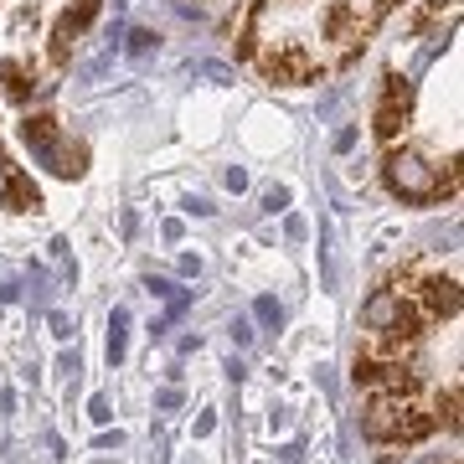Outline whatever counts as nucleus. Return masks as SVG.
I'll return each instance as SVG.
<instances>
[{
  "instance_id": "f257e3e1",
  "label": "nucleus",
  "mask_w": 464,
  "mask_h": 464,
  "mask_svg": "<svg viewBox=\"0 0 464 464\" xmlns=\"http://www.w3.org/2000/svg\"><path fill=\"white\" fill-rule=\"evenodd\" d=\"M21 140L32 145V155L42 160V166L52 170V176H63V181H72V176H83V160H88V150L83 145H72V140H63V130H57V119L47 114H36L21 124Z\"/></svg>"
},
{
  "instance_id": "f03ea898",
  "label": "nucleus",
  "mask_w": 464,
  "mask_h": 464,
  "mask_svg": "<svg viewBox=\"0 0 464 464\" xmlns=\"http://www.w3.org/2000/svg\"><path fill=\"white\" fill-rule=\"evenodd\" d=\"M382 176H387V186H392L402 201H433L439 197V170H433L418 150H392L387 166H382Z\"/></svg>"
},
{
  "instance_id": "7ed1b4c3",
  "label": "nucleus",
  "mask_w": 464,
  "mask_h": 464,
  "mask_svg": "<svg viewBox=\"0 0 464 464\" xmlns=\"http://www.w3.org/2000/svg\"><path fill=\"white\" fill-rule=\"evenodd\" d=\"M362 429H366V439H377V444H387V439H423V433L433 429L429 418H418V413H408L398 398H377L372 408H366V418H362Z\"/></svg>"
},
{
  "instance_id": "20e7f679",
  "label": "nucleus",
  "mask_w": 464,
  "mask_h": 464,
  "mask_svg": "<svg viewBox=\"0 0 464 464\" xmlns=\"http://www.w3.org/2000/svg\"><path fill=\"white\" fill-rule=\"evenodd\" d=\"M362 325L366 331L387 335V341H408V335H418V315L402 304L398 289H377V295L362 304Z\"/></svg>"
},
{
  "instance_id": "39448f33",
  "label": "nucleus",
  "mask_w": 464,
  "mask_h": 464,
  "mask_svg": "<svg viewBox=\"0 0 464 464\" xmlns=\"http://www.w3.org/2000/svg\"><path fill=\"white\" fill-rule=\"evenodd\" d=\"M387 83L392 88H387V99H382V109H377V124H372L382 140H392V134L408 124V103H413V88L402 83V78H387Z\"/></svg>"
},
{
  "instance_id": "423d86ee",
  "label": "nucleus",
  "mask_w": 464,
  "mask_h": 464,
  "mask_svg": "<svg viewBox=\"0 0 464 464\" xmlns=\"http://www.w3.org/2000/svg\"><path fill=\"white\" fill-rule=\"evenodd\" d=\"M0 201H5V212H36V207H42V191H36L21 170H5V191H0Z\"/></svg>"
},
{
  "instance_id": "0eeeda50",
  "label": "nucleus",
  "mask_w": 464,
  "mask_h": 464,
  "mask_svg": "<svg viewBox=\"0 0 464 464\" xmlns=\"http://www.w3.org/2000/svg\"><path fill=\"white\" fill-rule=\"evenodd\" d=\"M268 72H274L279 83H310V78H315V63H310L299 47H289L284 57H274V63H268Z\"/></svg>"
},
{
  "instance_id": "6e6552de",
  "label": "nucleus",
  "mask_w": 464,
  "mask_h": 464,
  "mask_svg": "<svg viewBox=\"0 0 464 464\" xmlns=\"http://www.w3.org/2000/svg\"><path fill=\"white\" fill-rule=\"evenodd\" d=\"M423 299H429L433 315H459V284L454 279H429L423 284Z\"/></svg>"
},
{
  "instance_id": "1a4fd4ad",
  "label": "nucleus",
  "mask_w": 464,
  "mask_h": 464,
  "mask_svg": "<svg viewBox=\"0 0 464 464\" xmlns=\"http://www.w3.org/2000/svg\"><path fill=\"white\" fill-rule=\"evenodd\" d=\"M124 351H130V310L119 304L114 315H109V366L124 362Z\"/></svg>"
},
{
  "instance_id": "9d476101",
  "label": "nucleus",
  "mask_w": 464,
  "mask_h": 464,
  "mask_svg": "<svg viewBox=\"0 0 464 464\" xmlns=\"http://www.w3.org/2000/svg\"><path fill=\"white\" fill-rule=\"evenodd\" d=\"M0 78H5V93H11L16 103L32 99V83H26V67H21V63H5V67H0Z\"/></svg>"
},
{
  "instance_id": "9b49d317",
  "label": "nucleus",
  "mask_w": 464,
  "mask_h": 464,
  "mask_svg": "<svg viewBox=\"0 0 464 464\" xmlns=\"http://www.w3.org/2000/svg\"><path fill=\"white\" fill-rule=\"evenodd\" d=\"M72 36H78V32H72V21H57V32H52V63H67V57H72Z\"/></svg>"
},
{
  "instance_id": "f8f14e48",
  "label": "nucleus",
  "mask_w": 464,
  "mask_h": 464,
  "mask_svg": "<svg viewBox=\"0 0 464 464\" xmlns=\"http://www.w3.org/2000/svg\"><path fill=\"white\" fill-rule=\"evenodd\" d=\"M351 21H356V16H351V5H346V0H335L331 16H325V32H331V36H346V32H351Z\"/></svg>"
},
{
  "instance_id": "ddd939ff",
  "label": "nucleus",
  "mask_w": 464,
  "mask_h": 464,
  "mask_svg": "<svg viewBox=\"0 0 464 464\" xmlns=\"http://www.w3.org/2000/svg\"><path fill=\"white\" fill-rule=\"evenodd\" d=\"M191 72H197V78H207V83H232V67H222V63H197Z\"/></svg>"
},
{
  "instance_id": "4468645a",
  "label": "nucleus",
  "mask_w": 464,
  "mask_h": 464,
  "mask_svg": "<svg viewBox=\"0 0 464 464\" xmlns=\"http://www.w3.org/2000/svg\"><path fill=\"white\" fill-rule=\"evenodd\" d=\"M93 11H99V0H78V5L67 11V21H72V32H83L88 21H93Z\"/></svg>"
},
{
  "instance_id": "2eb2a0df",
  "label": "nucleus",
  "mask_w": 464,
  "mask_h": 464,
  "mask_svg": "<svg viewBox=\"0 0 464 464\" xmlns=\"http://www.w3.org/2000/svg\"><path fill=\"white\" fill-rule=\"evenodd\" d=\"M155 42H160L155 32H130V57H150V52H155Z\"/></svg>"
},
{
  "instance_id": "dca6fc26",
  "label": "nucleus",
  "mask_w": 464,
  "mask_h": 464,
  "mask_svg": "<svg viewBox=\"0 0 464 464\" xmlns=\"http://www.w3.org/2000/svg\"><path fill=\"white\" fill-rule=\"evenodd\" d=\"M253 315H258V320H264V325H279V320H284V310H279V299H258V304H253Z\"/></svg>"
},
{
  "instance_id": "f3484780",
  "label": "nucleus",
  "mask_w": 464,
  "mask_h": 464,
  "mask_svg": "<svg viewBox=\"0 0 464 464\" xmlns=\"http://www.w3.org/2000/svg\"><path fill=\"white\" fill-rule=\"evenodd\" d=\"M155 408H160V413H176V408H181V387H160V392H155Z\"/></svg>"
},
{
  "instance_id": "a211bd4d",
  "label": "nucleus",
  "mask_w": 464,
  "mask_h": 464,
  "mask_svg": "<svg viewBox=\"0 0 464 464\" xmlns=\"http://www.w3.org/2000/svg\"><path fill=\"white\" fill-rule=\"evenodd\" d=\"M21 279V268L16 264H5V258H0V299H11V295H16V289H11V284H16Z\"/></svg>"
},
{
  "instance_id": "6ab92c4d",
  "label": "nucleus",
  "mask_w": 464,
  "mask_h": 464,
  "mask_svg": "<svg viewBox=\"0 0 464 464\" xmlns=\"http://www.w3.org/2000/svg\"><path fill=\"white\" fill-rule=\"evenodd\" d=\"M264 207H268V212H284V207H289V191H284V186H268V191H264Z\"/></svg>"
},
{
  "instance_id": "aec40b11",
  "label": "nucleus",
  "mask_w": 464,
  "mask_h": 464,
  "mask_svg": "<svg viewBox=\"0 0 464 464\" xmlns=\"http://www.w3.org/2000/svg\"><path fill=\"white\" fill-rule=\"evenodd\" d=\"M47 325H52V335H57V341H67V335H72V320H67L63 310H52V315H47Z\"/></svg>"
},
{
  "instance_id": "412c9836",
  "label": "nucleus",
  "mask_w": 464,
  "mask_h": 464,
  "mask_svg": "<svg viewBox=\"0 0 464 464\" xmlns=\"http://www.w3.org/2000/svg\"><path fill=\"white\" fill-rule=\"evenodd\" d=\"M88 418H93V423H109V418H114V413H109V398H103V392L88 402Z\"/></svg>"
},
{
  "instance_id": "4be33fe9",
  "label": "nucleus",
  "mask_w": 464,
  "mask_h": 464,
  "mask_svg": "<svg viewBox=\"0 0 464 464\" xmlns=\"http://www.w3.org/2000/svg\"><path fill=\"white\" fill-rule=\"evenodd\" d=\"M232 341H237V346H248V341H253V331H248V320H243V315L232 320Z\"/></svg>"
},
{
  "instance_id": "5701e85b",
  "label": "nucleus",
  "mask_w": 464,
  "mask_h": 464,
  "mask_svg": "<svg viewBox=\"0 0 464 464\" xmlns=\"http://www.w3.org/2000/svg\"><path fill=\"white\" fill-rule=\"evenodd\" d=\"M444 408H449V429H459V392H449V398H444Z\"/></svg>"
},
{
  "instance_id": "b1692460",
  "label": "nucleus",
  "mask_w": 464,
  "mask_h": 464,
  "mask_svg": "<svg viewBox=\"0 0 464 464\" xmlns=\"http://www.w3.org/2000/svg\"><path fill=\"white\" fill-rule=\"evenodd\" d=\"M186 212H197V217H212L217 207H212V201H207V197H191V201H186Z\"/></svg>"
},
{
  "instance_id": "393cba45",
  "label": "nucleus",
  "mask_w": 464,
  "mask_h": 464,
  "mask_svg": "<svg viewBox=\"0 0 464 464\" xmlns=\"http://www.w3.org/2000/svg\"><path fill=\"white\" fill-rule=\"evenodd\" d=\"M227 186H232V191H243V186H248V170L232 166V170H227Z\"/></svg>"
},
{
  "instance_id": "a878e982",
  "label": "nucleus",
  "mask_w": 464,
  "mask_h": 464,
  "mask_svg": "<svg viewBox=\"0 0 464 464\" xmlns=\"http://www.w3.org/2000/svg\"><path fill=\"white\" fill-rule=\"evenodd\" d=\"M284 459L299 464V459H304V444H299V439H295V444H284Z\"/></svg>"
},
{
  "instance_id": "bb28decb",
  "label": "nucleus",
  "mask_w": 464,
  "mask_h": 464,
  "mask_svg": "<svg viewBox=\"0 0 464 464\" xmlns=\"http://www.w3.org/2000/svg\"><path fill=\"white\" fill-rule=\"evenodd\" d=\"M212 429H217V418H212V413H201V418H197V439H207Z\"/></svg>"
},
{
  "instance_id": "cd10ccee",
  "label": "nucleus",
  "mask_w": 464,
  "mask_h": 464,
  "mask_svg": "<svg viewBox=\"0 0 464 464\" xmlns=\"http://www.w3.org/2000/svg\"><path fill=\"white\" fill-rule=\"evenodd\" d=\"M392 5H398V0H377V16H387V11H392Z\"/></svg>"
}]
</instances>
